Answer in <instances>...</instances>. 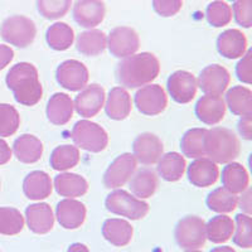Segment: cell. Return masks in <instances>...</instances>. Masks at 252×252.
<instances>
[{
    "label": "cell",
    "mask_w": 252,
    "mask_h": 252,
    "mask_svg": "<svg viewBox=\"0 0 252 252\" xmlns=\"http://www.w3.org/2000/svg\"><path fill=\"white\" fill-rule=\"evenodd\" d=\"M72 140L78 149L90 153H101L109 145V135L98 124L90 120H80L71 132Z\"/></svg>",
    "instance_id": "4"
},
{
    "label": "cell",
    "mask_w": 252,
    "mask_h": 252,
    "mask_svg": "<svg viewBox=\"0 0 252 252\" xmlns=\"http://www.w3.org/2000/svg\"><path fill=\"white\" fill-rule=\"evenodd\" d=\"M174 237L182 249L198 250L206 244V222L197 216H187L178 222Z\"/></svg>",
    "instance_id": "7"
},
{
    "label": "cell",
    "mask_w": 252,
    "mask_h": 252,
    "mask_svg": "<svg viewBox=\"0 0 252 252\" xmlns=\"http://www.w3.org/2000/svg\"><path fill=\"white\" fill-rule=\"evenodd\" d=\"M12 155L13 152L10 149V146L8 145V143L3 139H0V165L9 163L10 159H12Z\"/></svg>",
    "instance_id": "49"
},
{
    "label": "cell",
    "mask_w": 252,
    "mask_h": 252,
    "mask_svg": "<svg viewBox=\"0 0 252 252\" xmlns=\"http://www.w3.org/2000/svg\"><path fill=\"white\" fill-rule=\"evenodd\" d=\"M235 220L226 215L212 217L206 223V236L213 244H224L233 236Z\"/></svg>",
    "instance_id": "33"
},
{
    "label": "cell",
    "mask_w": 252,
    "mask_h": 252,
    "mask_svg": "<svg viewBox=\"0 0 252 252\" xmlns=\"http://www.w3.org/2000/svg\"><path fill=\"white\" fill-rule=\"evenodd\" d=\"M198 87L204 94L222 96L227 91L231 82L229 72L220 64H209L202 69L198 78Z\"/></svg>",
    "instance_id": "16"
},
{
    "label": "cell",
    "mask_w": 252,
    "mask_h": 252,
    "mask_svg": "<svg viewBox=\"0 0 252 252\" xmlns=\"http://www.w3.org/2000/svg\"><path fill=\"white\" fill-rule=\"evenodd\" d=\"M132 110V100L127 90L124 87H114L109 92L105 101V111L111 120L123 121Z\"/></svg>",
    "instance_id": "23"
},
{
    "label": "cell",
    "mask_w": 252,
    "mask_h": 252,
    "mask_svg": "<svg viewBox=\"0 0 252 252\" xmlns=\"http://www.w3.org/2000/svg\"><path fill=\"white\" fill-rule=\"evenodd\" d=\"M208 129L194 127L183 135L181 140V149L184 157L190 159H199L206 157L204 152V136Z\"/></svg>",
    "instance_id": "36"
},
{
    "label": "cell",
    "mask_w": 252,
    "mask_h": 252,
    "mask_svg": "<svg viewBox=\"0 0 252 252\" xmlns=\"http://www.w3.org/2000/svg\"><path fill=\"white\" fill-rule=\"evenodd\" d=\"M233 242L242 249L252 247V220L251 216L240 213L236 216Z\"/></svg>",
    "instance_id": "42"
},
{
    "label": "cell",
    "mask_w": 252,
    "mask_h": 252,
    "mask_svg": "<svg viewBox=\"0 0 252 252\" xmlns=\"http://www.w3.org/2000/svg\"><path fill=\"white\" fill-rule=\"evenodd\" d=\"M232 9L223 0H216L207 6V22L215 28L228 26L232 20Z\"/></svg>",
    "instance_id": "39"
},
{
    "label": "cell",
    "mask_w": 252,
    "mask_h": 252,
    "mask_svg": "<svg viewBox=\"0 0 252 252\" xmlns=\"http://www.w3.org/2000/svg\"><path fill=\"white\" fill-rule=\"evenodd\" d=\"M72 0H37V10L44 19L57 20L71 9Z\"/></svg>",
    "instance_id": "41"
},
{
    "label": "cell",
    "mask_w": 252,
    "mask_h": 252,
    "mask_svg": "<svg viewBox=\"0 0 252 252\" xmlns=\"http://www.w3.org/2000/svg\"><path fill=\"white\" fill-rule=\"evenodd\" d=\"M12 152L20 163L34 164L43 155V144L34 135L23 134L14 141Z\"/></svg>",
    "instance_id": "25"
},
{
    "label": "cell",
    "mask_w": 252,
    "mask_h": 252,
    "mask_svg": "<svg viewBox=\"0 0 252 252\" xmlns=\"http://www.w3.org/2000/svg\"><path fill=\"white\" fill-rule=\"evenodd\" d=\"M186 252H202V251H199V250H187Z\"/></svg>",
    "instance_id": "52"
},
{
    "label": "cell",
    "mask_w": 252,
    "mask_h": 252,
    "mask_svg": "<svg viewBox=\"0 0 252 252\" xmlns=\"http://www.w3.org/2000/svg\"><path fill=\"white\" fill-rule=\"evenodd\" d=\"M107 47L114 57L126 58L140 48V38L131 27H116L107 35Z\"/></svg>",
    "instance_id": "10"
},
{
    "label": "cell",
    "mask_w": 252,
    "mask_h": 252,
    "mask_svg": "<svg viewBox=\"0 0 252 252\" xmlns=\"http://www.w3.org/2000/svg\"><path fill=\"white\" fill-rule=\"evenodd\" d=\"M46 40L55 51H67L75 42V32L67 23L57 22L47 29Z\"/></svg>",
    "instance_id": "34"
},
{
    "label": "cell",
    "mask_w": 252,
    "mask_h": 252,
    "mask_svg": "<svg viewBox=\"0 0 252 252\" xmlns=\"http://www.w3.org/2000/svg\"><path fill=\"white\" fill-rule=\"evenodd\" d=\"M5 82L14 94L15 101L23 106H35L43 96L37 67L29 62L14 64L6 73Z\"/></svg>",
    "instance_id": "2"
},
{
    "label": "cell",
    "mask_w": 252,
    "mask_h": 252,
    "mask_svg": "<svg viewBox=\"0 0 252 252\" xmlns=\"http://www.w3.org/2000/svg\"><path fill=\"white\" fill-rule=\"evenodd\" d=\"M106 94L102 86L97 83L87 85L81 90L73 101V106L77 114L85 119H91L98 114L105 106Z\"/></svg>",
    "instance_id": "12"
},
{
    "label": "cell",
    "mask_w": 252,
    "mask_h": 252,
    "mask_svg": "<svg viewBox=\"0 0 252 252\" xmlns=\"http://www.w3.org/2000/svg\"><path fill=\"white\" fill-rule=\"evenodd\" d=\"M251 189L249 188L245 190V192L241 193V197H238V201H237V207H240L241 209H242V213H245V215H249L251 216Z\"/></svg>",
    "instance_id": "47"
},
{
    "label": "cell",
    "mask_w": 252,
    "mask_h": 252,
    "mask_svg": "<svg viewBox=\"0 0 252 252\" xmlns=\"http://www.w3.org/2000/svg\"><path fill=\"white\" fill-rule=\"evenodd\" d=\"M105 206L109 212L131 220H141L149 212V204L124 189H115L110 193L106 197Z\"/></svg>",
    "instance_id": "6"
},
{
    "label": "cell",
    "mask_w": 252,
    "mask_h": 252,
    "mask_svg": "<svg viewBox=\"0 0 252 252\" xmlns=\"http://www.w3.org/2000/svg\"><path fill=\"white\" fill-rule=\"evenodd\" d=\"M51 166L57 172H67L80 163V149L76 145H60L52 152Z\"/></svg>",
    "instance_id": "35"
},
{
    "label": "cell",
    "mask_w": 252,
    "mask_h": 252,
    "mask_svg": "<svg viewBox=\"0 0 252 252\" xmlns=\"http://www.w3.org/2000/svg\"><path fill=\"white\" fill-rule=\"evenodd\" d=\"M28 228L37 235H46L55 226V215L48 203L31 204L26 209Z\"/></svg>",
    "instance_id": "21"
},
{
    "label": "cell",
    "mask_w": 252,
    "mask_h": 252,
    "mask_svg": "<svg viewBox=\"0 0 252 252\" xmlns=\"http://www.w3.org/2000/svg\"><path fill=\"white\" fill-rule=\"evenodd\" d=\"M226 106L233 115L252 116V91L249 87L233 86L226 94Z\"/></svg>",
    "instance_id": "32"
},
{
    "label": "cell",
    "mask_w": 252,
    "mask_h": 252,
    "mask_svg": "<svg viewBox=\"0 0 252 252\" xmlns=\"http://www.w3.org/2000/svg\"><path fill=\"white\" fill-rule=\"evenodd\" d=\"M138 169V160L131 153L119 155L103 174V186L107 189H119L131 179Z\"/></svg>",
    "instance_id": "9"
},
{
    "label": "cell",
    "mask_w": 252,
    "mask_h": 252,
    "mask_svg": "<svg viewBox=\"0 0 252 252\" xmlns=\"http://www.w3.org/2000/svg\"><path fill=\"white\" fill-rule=\"evenodd\" d=\"M129 183L131 194L139 199H146L154 195L159 186V178L155 170L150 168H141L134 173Z\"/></svg>",
    "instance_id": "27"
},
{
    "label": "cell",
    "mask_w": 252,
    "mask_h": 252,
    "mask_svg": "<svg viewBox=\"0 0 252 252\" xmlns=\"http://www.w3.org/2000/svg\"><path fill=\"white\" fill-rule=\"evenodd\" d=\"M107 47V35L100 29L82 32L76 39V48L86 57H96L103 53Z\"/></svg>",
    "instance_id": "30"
},
{
    "label": "cell",
    "mask_w": 252,
    "mask_h": 252,
    "mask_svg": "<svg viewBox=\"0 0 252 252\" xmlns=\"http://www.w3.org/2000/svg\"><path fill=\"white\" fill-rule=\"evenodd\" d=\"M55 188L61 197H82L89 190V182L80 174L63 172L55 178Z\"/></svg>",
    "instance_id": "28"
},
{
    "label": "cell",
    "mask_w": 252,
    "mask_h": 252,
    "mask_svg": "<svg viewBox=\"0 0 252 252\" xmlns=\"http://www.w3.org/2000/svg\"><path fill=\"white\" fill-rule=\"evenodd\" d=\"M56 78L63 89L77 92L87 86L90 73L82 62L77 60H67L58 66Z\"/></svg>",
    "instance_id": "11"
},
{
    "label": "cell",
    "mask_w": 252,
    "mask_h": 252,
    "mask_svg": "<svg viewBox=\"0 0 252 252\" xmlns=\"http://www.w3.org/2000/svg\"><path fill=\"white\" fill-rule=\"evenodd\" d=\"M160 73V62L150 52L135 53L123 58L118 64L116 77L124 89H140L152 83Z\"/></svg>",
    "instance_id": "1"
},
{
    "label": "cell",
    "mask_w": 252,
    "mask_h": 252,
    "mask_svg": "<svg viewBox=\"0 0 252 252\" xmlns=\"http://www.w3.org/2000/svg\"><path fill=\"white\" fill-rule=\"evenodd\" d=\"M204 152L206 157L216 164H228L240 155L241 144L232 130L217 126L207 130Z\"/></svg>",
    "instance_id": "3"
},
{
    "label": "cell",
    "mask_w": 252,
    "mask_h": 252,
    "mask_svg": "<svg viewBox=\"0 0 252 252\" xmlns=\"http://www.w3.org/2000/svg\"><path fill=\"white\" fill-rule=\"evenodd\" d=\"M67 252H90L89 247L83 244H73L68 247Z\"/></svg>",
    "instance_id": "50"
},
{
    "label": "cell",
    "mask_w": 252,
    "mask_h": 252,
    "mask_svg": "<svg viewBox=\"0 0 252 252\" xmlns=\"http://www.w3.org/2000/svg\"><path fill=\"white\" fill-rule=\"evenodd\" d=\"M73 100L71 96L63 92H56L55 94H52L47 103V118L53 125L63 126L68 124L73 116Z\"/></svg>",
    "instance_id": "22"
},
{
    "label": "cell",
    "mask_w": 252,
    "mask_h": 252,
    "mask_svg": "<svg viewBox=\"0 0 252 252\" xmlns=\"http://www.w3.org/2000/svg\"><path fill=\"white\" fill-rule=\"evenodd\" d=\"M217 51L227 60H237L247 52V38L240 29H227L217 38Z\"/></svg>",
    "instance_id": "20"
},
{
    "label": "cell",
    "mask_w": 252,
    "mask_h": 252,
    "mask_svg": "<svg viewBox=\"0 0 252 252\" xmlns=\"http://www.w3.org/2000/svg\"><path fill=\"white\" fill-rule=\"evenodd\" d=\"M20 115L14 106L9 103H0V136L8 138L18 131Z\"/></svg>",
    "instance_id": "40"
},
{
    "label": "cell",
    "mask_w": 252,
    "mask_h": 252,
    "mask_svg": "<svg viewBox=\"0 0 252 252\" xmlns=\"http://www.w3.org/2000/svg\"><path fill=\"white\" fill-rule=\"evenodd\" d=\"M132 154L138 163L143 165H153L159 161L164 154L163 141L155 134L143 132L132 143Z\"/></svg>",
    "instance_id": "14"
},
{
    "label": "cell",
    "mask_w": 252,
    "mask_h": 252,
    "mask_svg": "<svg viewBox=\"0 0 252 252\" xmlns=\"http://www.w3.org/2000/svg\"><path fill=\"white\" fill-rule=\"evenodd\" d=\"M232 15L238 26L250 28L252 26V0H233Z\"/></svg>",
    "instance_id": "43"
},
{
    "label": "cell",
    "mask_w": 252,
    "mask_h": 252,
    "mask_svg": "<svg viewBox=\"0 0 252 252\" xmlns=\"http://www.w3.org/2000/svg\"><path fill=\"white\" fill-rule=\"evenodd\" d=\"M183 0H153L155 13L163 18L174 17L182 10Z\"/></svg>",
    "instance_id": "44"
},
{
    "label": "cell",
    "mask_w": 252,
    "mask_h": 252,
    "mask_svg": "<svg viewBox=\"0 0 252 252\" xmlns=\"http://www.w3.org/2000/svg\"><path fill=\"white\" fill-rule=\"evenodd\" d=\"M132 235L134 228L127 220L121 218H110L103 222L102 236L114 246H127L131 242Z\"/></svg>",
    "instance_id": "26"
},
{
    "label": "cell",
    "mask_w": 252,
    "mask_h": 252,
    "mask_svg": "<svg viewBox=\"0 0 252 252\" xmlns=\"http://www.w3.org/2000/svg\"><path fill=\"white\" fill-rule=\"evenodd\" d=\"M135 106L146 116H157L165 111L168 106V96L160 85L149 83L136 91L134 98Z\"/></svg>",
    "instance_id": "8"
},
{
    "label": "cell",
    "mask_w": 252,
    "mask_h": 252,
    "mask_svg": "<svg viewBox=\"0 0 252 252\" xmlns=\"http://www.w3.org/2000/svg\"><path fill=\"white\" fill-rule=\"evenodd\" d=\"M24 223V217L17 208L0 207V235H18L22 232Z\"/></svg>",
    "instance_id": "38"
},
{
    "label": "cell",
    "mask_w": 252,
    "mask_h": 252,
    "mask_svg": "<svg viewBox=\"0 0 252 252\" xmlns=\"http://www.w3.org/2000/svg\"><path fill=\"white\" fill-rule=\"evenodd\" d=\"M87 209L82 202L72 198H66L58 202L56 217L58 223L66 229H76L81 227L86 220Z\"/></svg>",
    "instance_id": "18"
},
{
    "label": "cell",
    "mask_w": 252,
    "mask_h": 252,
    "mask_svg": "<svg viewBox=\"0 0 252 252\" xmlns=\"http://www.w3.org/2000/svg\"><path fill=\"white\" fill-rule=\"evenodd\" d=\"M53 183L52 179L43 170L31 172L23 182V192L31 201H42L52 194Z\"/></svg>",
    "instance_id": "24"
},
{
    "label": "cell",
    "mask_w": 252,
    "mask_h": 252,
    "mask_svg": "<svg viewBox=\"0 0 252 252\" xmlns=\"http://www.w3.org/2000/svg\"><path fill=\"white\" fill-rule=\"evenodd\" d=\"M211 252H236V250L229 246H220L211 250Z\"/></svg>",
    "instance_id": "51"
},
{
    "label": "cell",
    "mask_w": 252,
    "mask_h": 252,
    "mask_svg": "<svg viewBox=\"0 0 252 252\" xmlns=\"http://www.w3.org/2000/svg\"><path fill=\"white\" fill-rule=\"evenodd\" d=\"M157 164L158 173L166 182L181 181L182 177L186 173V159L179 153L170 152L163 154Z\"/></svg>",
    "instance_id": "31"
},
{
    "label": "cell",
    "mask_w": 252,
    "mask_h": 252,
    "mask_svg": "<svg viewBox=\"0 0 252 252\" xmlns=\"http://www.w3.org/2000/svg\"><path fill=\"white\" fill-rule=\"evenodd\" d=\"M237 129L242 139L250 141L252 139V116L241 118L237 124Z\"/></svg>",
    "instance_id": "46"
},
{
    "label": "cell",
    "mask_w": 252,
    "mask_h": 252,
    "mask_svg": "<svg viewBox=\"0 0 252 252\" xmlns=\"http://www.w3.org/2000/svg\"><path fill=\"white\" fill-rule=\"evenodd\" d=\"M189 182L198 188H207L218 181L220 169L218 165L207 157L194 159L187 170Z\"/></svg>",
    "instance_id": "19"
},
{
    "label": "cell",
    "mask_w": 252,
    "mask_h": 252,
    "mask_svg": "<svg viewBox=\"0 0 252 252\" xmlns=\"http://www.w3.org/2000/svg\"><path fill=\"white\" fill-rule=\"evenodd\" d=\"M251 58L252 51L251 49H247L246 53L241 57L240 62L236 66V75H237V78L242 83H246V85H251L252 82Z\"/></svg>",
    "instance_id": "45"
},
{
    "label": "cell",
    "mask_w": 252,
    "mask_h": 252,
    "mask_svg": "<svg viewBox=\"0 0 252 252\" xmlns=\"http://www.w3.org/2000/svg\"><path fill=\"white\" fill-rule=\"evenodd\" d=\"M73 19L82 28L94 29L106 17L103 0H77L73 5Z\"/></svg>",
    "instance_id": "15"
},
{
    "label": "cell",
    "mask_w": 252,
    "mask_h": 252,
    "mask_svg": "<svg viewBox=\"0 0 252 252\" xmlns=\"http://www.w3.org/2000/svg\"><path fill=\"white\" fill-rule=\"evenodd\" d=\"M14 58V51L9 46L0 44V71H3Z\"/></svg>",
    "instance_id": "48"
},
{
    "label": "cell",
    "mask_w": 252,
    "mask_h": 252,
    "mask_svg": "<svg viewBox=\"0 0 252 252\" xmlns=\"http://www.w3.org/2000/svg\"><path fill=\"white\" fill-rule=\"evenodd\" d=\"M226 102L222 96L204 94L195 103V115L198 120L209 126L217 125L226 116Z\"/></svg>",
    "instance_id": "17"
},
{
    "label": "cell",
    "mask_w": 252,
    "mask_h": 252,
    "mask_svg": "<svg viewBox=\"0 0 252 252\" xmlns=\"http://www.w3.org/2000/svg\"><path fill=\"white\" fill-rule=\"evenodd\" d=\"M222 186L233 194H241L250 187V175L242 164L231 161L222 170Z\"/></svg>",
    "instance_id": "29"
},
{
    "label": "cell",
    "mask_w": 252,
    "mask_h": 252,
    "mask_svg": "<svg viewBox=\"0 0 252 252\" xmlns=\"http://www.w3.org/2000/svg\"><path fill=\"white\" fill-rule=\"evenodd\" d=\"M0 33L6 43L18 48H27L34 42L37 27L34 22L26 15H12L4 20Z\"/></svg>",
    "instance_id": "5"
},
{
    "label": "cell",
    "mask_w": 252,
    "mask_h": 252,
    "mask_svg": "<svg viewBox=\"0 0 252 252\" xmlns=\"http://www.w3.org/2000/svg\"><path fill=\"white\" fill-rule=\"evenodd\" d=\"M168 92L178 103L192 102L198 90V81L193 73L188 71H175L166 82Z\"/></svg>",
    "instance_id": "13"
},
{
    "label": "cell",
    "mask_w": 252,
    "mask_h": 252,
    "mask_svg": "<svg viewBox=\"0 0 252 252\" xmlns=\"http://www.w3.org/2000/svg\"><path fill=\"white\" fill-rule=\"evenodd\" d=\"M237 194L231 193L224 187H220V188L209 193L206 203L212 212L227 215V213L233 212L237 208Z\"/></svg>",
    "instance_id": "37"
}]
</instances>
